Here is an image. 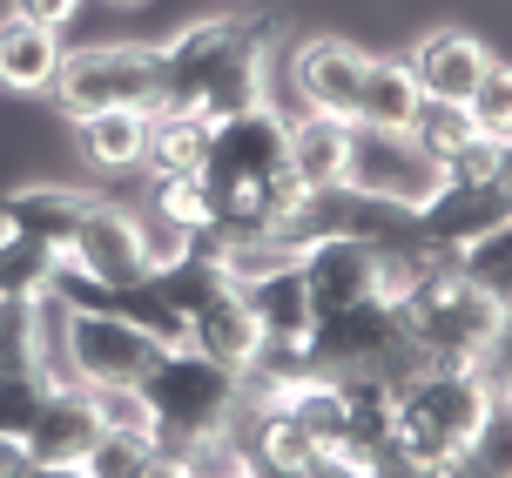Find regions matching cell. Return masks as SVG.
Segmentation results:
<instances>
[{
    "label": "cell",
    "mask_w": 512,
    "mask_h": 478,
    "mask_svg": "<svg viewBox=\"0 0 512 478\" xmlns=\"http://www.w3.org/2000/svg\"><path fill=\"white\" fill-rule=\"evenodd\" d=\"M41 398H48V378H34V371H0V431L27 438Z\"/></svg>",
    "instance_id": "836d02e7"
},
{
    "label": "cell",
    "mask_w": 512,
    "mask_h": 478,
    "mask_svg": "<svg viewBox=\"0 0 512 478\" xmlns=\"http://www.w3.org/2000/svg\"><path fill=\"white\" fill-rule=\"evenodd\" d=\"M465 115L479 122V135L512 142V61H499V54H492L486 68H479L472 95H465Z\"/></svg>",
    "instance_id": "4dcf8cb0"
},
{
    "label": "cell",
    "mask_w": 512,
    "mask_h": 478,
    "mask_svg": "<svg viewBox=\"0 0 512 478\" xmlns=\"http://www.w3.org/2000/svg\"><path fill=\"white\" fill-rule=\"evenodd\" d=\"M149 216H162V223L189 229V236H209V223H216V202H209V182L203 169H182V176H149V202H142Z\"/></svg>",
    "instance_id": "d4e9b609"
},
{
    "label": "cell",
    "mask_w": 512,
    "mask_h": 478,
    "mask_svg": "<svg viewBox=\"0 0 512 478\" xmlns=\"http://www.w3.org/2000/svg\"><path fill=\"white\" fill-rule=\"evenodd\" d=\"M351 128L344 115H297L290 122V176L297 189H337L351 162Z\"/></svg>",
    "instance_id": "ffe728a7"
},
{
    "label": "cell",
    "mask_w": 512,
    "mask_h": 478,
    "mask_svg": "<svg viewBox=\"0 0 512 478\" xmlns=\"http://www.w3.org/2000/svg\"><path fill=\"white\" fill-rule=\"evenodd\" d=\"M418 108H425V95H418V81H411L405 54H371V61H364V88H358V128L405 135Z\"/></svg>",
    "instance_id": "44dd1931"
},
{
    "label": "cell",
    "mask_w": 512,
    "mask_h": 478,
    "mask_svg": "<svg viewBox=\"0 0 512 478\" xmlns=\"http://www.w3.org/2000/svg\"><path fill=\"white\" fill-rule=\"evenodd\" d=\"M465 472L472 478H512V398L506 391L486 398V418H479V431H472Z\"/></svg>",
    "instance_id": "f1b7e54d"
},
{
    "label": "cell",
    "mask_w": 512,
    "mask_h": 478,
    "mask_svg": "<svg viewBox=\"0 0 512 478\" xmlns=\"http://www.w3.org/2000/svg\"><path fill=\"white\" fill-rule=\"evenodd\" d=\"M7 14H21V21L54 27V34H61V27H68V21L81 14V0H7Z\"/></svg>",
    "instance_id": "d590c367"
},
{
    "label": "cell",
    "mask_w": 512,
    "mask_h": 478,
    "mask_svg": "<svg viewBox=\"0 0 512 478\" xmlns=\"http://www.w3.org/2000/svg\"><path fill=\"white\" fill-rule=\"evenodd\" d=\"M297 478H324V472H297Z\"/></svg>",
    "instance_id": "b9f144b4"
},
{
    "label": "cell",
    "mask_w": 512,
    "mask_h": 478,
    "mask_svg": "<svg viewBox=\"0 0 512 478\" xmlns=\"http://www.w3.org/2000/svg\"><path fill=\"white\" fill-rule=\"evenodd\" d=\"M506 317H512L506 303L486 297V290L465 277V270H452V263L425 270V277L398 297V324H405V344H411L418 364H486V351L499 344Z\"/></svg>",
    "instance_id": "277c9868"
},
{
    "label": "cell",
    "mask_w": 512,
    "mask_h": 478,
    "mask_svg": "<svg viewBox=\"0 0 512 478\" xmlns=\"http://www.w3.org/2000/svg\"><path fill=\"white\" fill-rule=\"evenodd\" d=\"M27 465H34V452H27V438H14V431H0V478H21Z\"/></svg>",
    "instance_id": "8d00e7d4"
},
{
    "label": "cell",
    "mask_w": 512,
    "mask_h": 478,
    "mask_svg": "<svg viewBox=\"0 0 512 478\" xmlns=\"http://www.w3.org/2000/svg\"><path fill=\"white\" fill-rule=\"evenodd\" d=\"M351 404V431H344V465H378L398 452V378H337Z\"/></svg>",
    "instance_id": "ac0fdd59"
},
{
    "label": "cell",
    "mask_w": 512,
    "mask_h": 478,
    "mask_svg": "<svg viewBox=\"0 0 512 478\" xmlns=\"http://www.w3.org/2000/svg\"><path fill=\"white\" fill-rule=\"evenodd\" d=\"M61 256H75L81 270H95L108 290H122V283H142L149 277V250H142V209H128L115 196H95L88 202V216H81L75 243Z\"/></svg>",
    "instance_id": "30bf717a"
},
{
    "label": "cell",
    "mask_w": 512,
    "mask_h": 478,
    "mask_svg": "<svg viewBox=\"0 0 512 478\" xmlns=\"http://www.w3.org/2000/svg\"><path fill=\"white\" fill-rule=\"evenodd\" d=\"M506 324H512V317H506Z\"/></svg>",
    "instance_id": "7bdbcfd3"
},
{
    "label": "cell",
    "mask_w": 512,
    "mask_h": 478,
    "mask_svg": "<svg viewBox=\"0 0 512 478\" xmlns=\"http://www.w3.org/2000/svg\"><path fill=\"white\" fill-rule=\"evenodd\" d=\"M364 61L371 54L337 41V34H310L304 48L290 54V88L310 115H344L358 122V88H364Z\"/></svg>",
    "instance_id": "8fae6325"
},
{
    "label": "cell",
    "mask_w": 512,
    "mask_h": 478,
    "mask_svg": "<svg viewBox=\"0 0 512 478\" xmlns=\"http://www.w3.org/2000/svg\"><path fill=\"white\" fill-rule=\"evenodd\" d=\"M21 478H88V472H81V465H48V458H34Z\"/></svg>",
    "instance_id": "f35d334b"
},
{
    "label": "cell",
    "mask_w": 512,
    "mask_h": 478,
    "mask_svg": "<svg viewBox=\"0 0 512 478\" xmlns=\"http://www.w3.org/2000/svg\"><path fill=\"white\" fill-rule=\"evenodd\" d=\"M405 135L432 155V162H452V155H465L472 142H479V122L465 115V101H425V108L411 115Z\"/></svg>",
    "instance_id": "4316f807"
},
{
    "label": "cell",
    "mask_w": 512,
    "mask_h": 478,
    "mask_svg": "<svg viewBox=\"0 0 512 478\" xmlns=\"http://www.w3.org/2000/svg\"><path fill=\"white\" fill-rule=\"evenodd\" d=\"M142 478H189V465H182V445H155V458H149V472Z\"/></svg>",
    "instance_id": "74e56055"
},
{
    "label": "cell",
    "mask_w": 512,
    "mask_h": 478,
    "mask_svg": "<svg viewBox=\"0 0 512 478\" xmlns=\"http://www.w3.org/2000/svg\"><path fill=\"white\" fill-rule=\"evenodd\" d=\"M102 438V418H95V398L88 384H48V398L27 425V452L48 458V465H81Z\"/></svg>",
    "instance_id": "5bb4252c"
},
{
    "label": "cell",
    "mask_w": 512,
    "mask_h": 478,
    "mask_svg": "<svg viewBox=\"0 0 512 478\" xmlns=\"http://www.w3.org/2000/svg\"><path fill=\"white\" fill-rule=\"evenodd\" d=\"M283 27L270 14H209L162 41V108L169 115H243L270 101V48ZM155 108V115H162Z\"/></svg>",
    "instance_id": "6da1fadb"
},
{
    "label": "cell",
    "mask_w": 512,
    "mask_h": 478,
    "mask_svg": "<svg viewBox=\"0 0 512 478\" xmlns=\"http://www.w3.org/2000/svg\"><path fill=\"white\" fill-rule=\"evenodd\" d=\"M48 270H54V250L21 236L14 223H0V303H21V297H41L48 290Z\"/></svg>",
    "instance_id": "484cf974"
},
{
    "label": "cell",
    "mask_w": 512,
    "mask_h": 478,
    "mask_svg": "<svg viewBox=\"0 0 512 478\" xmlns=\"http://www.w3.org/2000/svg\"><path fill=\"white\" fill-rule=\"evenodd\" d=\"M162 357L149 330H135L115 310H75L68 317V364L75 384H142L149 364Z\"/></svg>",
    "instance_id": "9c48e42d"
},
{
    "label": "cell",
    "mask_w": 512,
    "mask_h": 478,
    "mask_svg": "<svg viewBox=\"0 0 512 478\" xmlns=\"http://www.w3.org/2000/svg\"><path fill=\"white\" fill-rule=\"evenodd\" d=\"M486 61H492L486 41L465 34V27H432V34L405 54V68H411V81H418V95H425V101H465Z\"/></svg>",
    "instance_id": "9a60e30c"
},
{
    "label": "cell",
    "mask_w": 512,
    "mask_h": 478,
    "mask_svg": "<svg viewBox=\"0 0 512 478\" xmlns=\"http://www.w3.org/2000/svg\"><path fill=\"white\" fill-rule=\"evenodd\" d=\"M155 458V438H135V431H102L95 438V452L81 458V472L88 478H142Z\"/></svg>",
    "instance_id": "d6a6232c"
},
{
    "label": "cell",
    "mask_w": 512,
    "mask_h": 478,
    "mask_svg": "<svg viewBox=\"0 0 512 478\" xmlns=\"http://www.w3.org/2000/svg\"><path fill=\"white\" fill-rule=\"evenodd\" d=\"M0 371H34V297L0 303Z\"/></svg>",
    "instance_id": "e575fe53"
},
{
    "label": "cell",
    "mask_w": 512,
    "mask_h": 478,
    "mask_svg": "<svg viewBox=\"0 0 512 478\" xmlns=\"http://www.w3.org/2000/svg\"><path fill=\"white\" fill-rule=\"evenodd\" d=\"M203 182L216 202V223L203 243L223 236H270L283 209L297 202V176H290V122L277 108H243L223 115L209 128V155H203Z\"/></svg>",
    "instance_id": "7a4b0ae2"
},
{
    "label": "cell",
    "mask_w": 512,
    "mask_h": 478,
    "mask_svg": "<svg viewBox=\"0 0 512 478\" xmlns=\"http://www.w3.org/2000/svg\"><path fill=\"white\" fill-rule=\"evenodd\" d=\"M61 34L54 27H34L21 14H0V88L7 95H54V75H61Z\"/></svg>",
    "instance_id": "d6986e66"
},
{
    "label": "cell",
    "mask_w": 512,
    "mask_h": 478,
    "mask_svg": "<svg viewBox=\"0 0 512 478\" xmlns=\"http://www.w3.org/2000/svg\"><path fill=\"white\" fill-rule=\"evenodd\" d=\"M142 391L155 404V445H189L203 431L236 425V411H243V378L223 371L216 357H203L196 344H176L155 357Z\"/></svg>",
    "instance_id": "5b68a950"
},
{
    "label": "cell",
    "mask_w": 512,
    "mask_h": 478,
    "mask_svg": "<svg viewBox=\"0 0 512 478\" xmlns=\"http://www.w3.org/2000/svg\"><path fill=\"white\" fill-rule=\"evenodd\" d=\"M492 182L512 196V142H499V169H492Z\"/></svg>",
    "instance_id": "ab89813d"
},
{
    "label": "cell",
    "mask_w": 512,
    "mask_h": 478,
    "mask_svg": "<svg viewBox=\"0 0 512 478\" xmlns=\"http://www.w3.org/2000/svg\"><path fill=\"white\" fill-rule=\"evenodd\" d=\"M438 478H445V472H438Z\"/></svg>",
    "instance_id": "ee69618b"
},
{
    "label": "cell",
    "mask_w": 512,
    "mask_h": 478,
    "mask_svg": "<svg viewBox=\"0 0 512 478\" xmlns=\"http://www.w3.org/2000/svg\"><path fill=\"white\" fill-rule=\"evenodd\" d=\"M95 398V418L102 431H135V438H155V404L142 384H88Z\"/></svg>",
    "instance_id": "1f68e13d"
},
{
    "label": "cell",
    "mask_w": 512,
    "mask_h": 478,
    "mask_svg": "<svg viewBox=\"0 0 512 478\" xmlns=\"http://www.w3.org/2000/svg\"><path fill=\"white\" fill-rule=\"evenodd\" d=\"M492 384L479 364H411L398 378V458L418 472H452L472 452Z\"/></svg>",
    "instance_id": "3957f363"
},
{
    "label": "cell",
    "mask_w": 512,
    "mask_h": 478,
    "mask_svg": "<svg viewBox=\"0 0 512 478\" xmlns=\"http://www.w3.org/2000/svg\"><path fill=\"white\" fill-rule=\"evenodd\" d=\"M304 364L324 371V378H405L418 357L405 344L398 303L364 297L351 310L317 317V330H310V344H304Z\"/></svg>",
    "instance_id": "52a82bcc"
},
{
    "label": "cell",
    "mask_w": 512,
    "mask_h": 478,
    "mask_svg": "<svg viewBox=\"0 0 512 478\" xmlns=\"http://www.w3.org/2000/svg\"><path fill=\"white\" fill-rule=\"evenodd\" d=\"M297 270H304V290L317 303V317H331V310H351V303L378 297V250L364 243V236H331V243H310L297 256Z\"/></svg>",
    "instance_id": "7c38bea8"
},
{
    "label": "cell",
    "mask_w": 512,
    "mask_h": 478,
    "mask_svg": "<svg viewBox=\"0 0 512 478\" xmlns=\"http://www.w3.org/2000/svg\"><path fill=\"white\" fill-rule=\"evenodd\" d=\"M243 297H250L256 324H263V337H270V351L304 364V344H310V330H317V303H310V290H304V270L283 263L277 277L250 283Z\"/></svg>",
    "instance_id": "2e32d148"
},
{
    "label": "cell",
    "mask_w": 512,
    "mask_h": 478,
    "mask_svg": "<svg viewBox=\"0 0 512 478\" xmlns=\"http://www.w3.org/2000/svg\"><path fill=\"white\" fill-rule=\"evenodd\" d=\"M115 7H142V0H115Z\"/></svg>",
    "instance_id": "60d3db41"
},
{
    "label": "cell",
    "mask_w": 512,
    "mask_h": 478,
    "mask_svg": "<svg viewBox=\"0 0 512 478\" xmlns=\"http://www.w3.org/2000/svg\"><path fill=\"white\" fill-rule=\"evenodd\" d=\"M209 128L203 115H149V149H142V169L149 176H182V169H203L209 155Z\"/></svg>",
    "instance_id": "603a6c76"
},
{
    "label": "cell",
    "mask_w": 512,
    "mask_h": 478,
    "mask_svg": "<svg viewBox=\"0 0 512 478\" xmlns=\"http://www.w3.org/2000/svg\"><path fill=\"white\" fill-rule=\"evenodd\" d=\"M452 270H465L486 297H499L512 310V223H499L486 236H472L465 250H452Z\"/></svg>",
    "instance_id": "83f0119b"
},
{
    "label": "cell",
    "mask_w": 512,
    "mask_h": 478,
    "mask_svg": "<svg viewBox=\"0 0 512 478\" xmlns=\"http://www.w3.org/2000/svg\"><path fill=\"white\" fill-rule=\"evenodd\" d=\"M344 189L364 196V202H384V209H398V216H418V209H432L438 189H445V162H432L411 135H391V128H351Z\"/></svg>",
    "instance_id": "ba28073f"
},
{
    "label": "cell",
    "mask_w": 512,
    "mask_h": 478,
    "mask_svg": "<svg viewBox=\"0 0 512 478\" xmlns=\"http://www.w3.org/2000/svg\"><path fill=\"white\" fill-rule=\"evenodd\" d=\"M189 344H196L203 357H216L223 371H236V378H250L256 364H263V351H270V337H263L250 297H243L236 283H223V290L189 317Z\"/></svg>",
    "instance_id": "4fadbf2b"
},
{
    "label": "cell",
    "mask_w": 512,
    "mask_h": 478,
    "mask_svg": "<svg viewBox=\"0 0 512 478\" xmlns=\"http://www.w3.org/2000/svg\"><path fill=\"white\" fill-rule=\"evenodd\" d=\"M108 310H115V317H128L135 330H149V337L162 344V351H176V344H189V317L176 310V297H169V290H162L155 277H142V283H122Z\"/></svg>",
    "instance_id": "cb8c5ba5"
},
{
    "label": "cell",
    "mask_w": 512,
    "mask_h": 478,
    "mask_svg": "<svg viewBox=\"0 0 512 478\" xmlns=\"http://www.w3.org/2000/svg\"><path fill=\"white\" fill-rule=\"evenodd\" d=\"M182 465H189V478H256V458H250V445H243L236 425L189 438L182 445Z\"/></svg>",
    "instance_id": "f546056e"
},
{
    "label": "cell",
    "mask_w": 512,
    "mask_h": 478,
    "mask_svg": "<svg viewBox=\"0 0 512 478\" xmlns=\"http://www.w3.org/2000/svg\"><path fill=\"white\" fill-rule=\"evenodd\" d=\"M88 202H95V189H68V182H27V189H14V196L0 202V223H14L21 236H34V243H48L54 256L75 243L81 216H88Z\"/></svg>",
    "instance_id": "e0dca14e"
},
{
    "label": "cell",
    "mask_w": 512,
    "mask_h": 478,
    "mask_svg": "<svg viewBox=\"0 0 512 478\" xmlns=\"http://www.w3.org/2000/svg\"><path fill=\"white\" fill-rule=\"evenodd\" d=\"M54 101L68 108V122L81 115H108V108H162V48L149 41H102V48L61 54L54 75Z\"/></svg>",
    "instance_id": "8992f818"
},
{
    "label": "cell",
    "mask_w": 512,
    "mask_h": 478,
    "mask_svg": "<svg viewBox=\"0 0 512 478\" xmlns=\"http://www.w3.org/2000/svg\"><path fill=\"white\" fill-rule=\"evenodd\" d=\"M75 149H81V162H95L102 176L142 169V149H149V115H142V108L81 115V122H75Z\"/></svg>",
    "instance_id": "7402d4cb"
}]
</instances>
